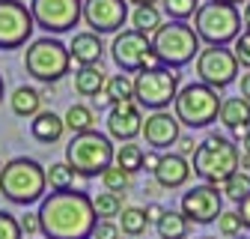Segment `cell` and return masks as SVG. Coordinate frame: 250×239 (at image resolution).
I'll use <instances>...</instances> for the list:
<instances>
[{
  "mask_svg": "<svg viewBox=\"0 0 250 239\" xmlns=\"http://www.w3.org/2000/svg\"><path fill=\"white\" fill-rule=\"evenodd\" d=\"M241 149L250 156V129H247V132H244V138H241Z\"/></svg>",
  "mask_w": 250,
  "mask_h": 239,
  "instance_id": "cell-46",
  "label": "cell"
},
{
  "mask_svg": "<svg viewBox=\"0 0 250 239\" xmlns=\"http://www.w3.org/2000/svg\"><path fill=\"white\" fill-rule=\"evenodd\" d=\"M197 239H217V236H197Z\"/></svg>",
  "mask_w": 250,
  "mask_h": 239,
  "instance_id": "cell-52",
  "label": "cell"
},
{
  "mask_svg": "<svg viewBox=\"0 0 250 239\" xmlns=\"http://www.w3.org/2000/svg\"><path fill=\"white\" fill-rule=\"evenodd\" d=\"M134 99V78L128 72H119V75H110L107 78V87L102 99H96L99 105H119V102H131Z\"/></svg>",
  "mask_w": 250,
  "mask_h": 239,
  "instance_id": "cell-24",
  "label": "cell"
},
{
  "mask_svg": "<svg viewBox=\"0 0 250 239\" xmlns=\"http://www.w3.org/2000/svg\"><path fill=\"white\" fill-rule=\"evenodd\" d=\"M221 105L224 99L217 96V90L197 81V84H185L179 90V96L173 102V114L188 129H206L214 120H221Z\"/></svg>",
  "mask_w": 250,
  "mask_h": 239,
  "instance_id": "cell-8",
  "label": "cell"
},
{
  "mask_svg": "<svg viewBox=\"0 0 250 239\" xmlns=\"http://www.w3.org/2000/svg\"><path fill=\"white\" fill-rule=\"evenodd\" d=\"M179 75L176 69L158 66V69H143L134 78V99L146 111H167L179 96Z\"/></svg>",
  "mask_w": 250,
  "mask_h": 239,
  "instance_id": "cell-9",
  "label": "cell"
},
{
  "mask_svg": "<svg viewBox=\"0 0 250 239\" xmlns=\"http://www.w3.org/2000/svg\"><path fill=\"white\" fill-rule=\"evenodd\" d=\"M197 146H200V143H194V138H185V135H182V138H179V149H176V153H182V156H191V159H194Z\"/></svg>",
  "mask_w": 250,
  "mask_h": 239,
  "instance_id": "cell-42",
  "label": "cell"
},
{
  "mask_svg": "<svg viewBox=\"0 0 250 239\" xmlns=\"http://www.w3.org/2000/svg\"><path fill=\"white\" fill-rule=\"evenodd\" d=\"M143 138L149 149H158V153H167L170 146L179 143L182 138V123L179 117L170 111H152L143 123Z\"/></svg>",
  "mask_w": 250,
  "mask_h": 239,
  "instance_id": "cell-17",
  "label": "cell"
},
{
  "mask_svg": "<svg viewBox=\"0 0 250 239\" xmlns=\"http://www.w3.org/2000/svg\"><path fill=\"white\" fill-rule=\"evenodd\" d=\"M36 18L21 0H0V51H15L30 45Z\"/></svg>",
  "mask_w": 250,
  "mask_h": 239,
  "instance_id": "cell-13",
  "label": "cell"
},
{
  "mask_svg": "<svg viewBox=\"0 0 250 239\" xmlns=\"http://www.w3.org/2000/svg\"><path fill=\"white\" fill-rule=\"evenodd\" d=\"M18 221H21V230H24V236H36V233H42L39 213H24V215H18Z\"/></svg>",
  "mask_w": 250,
  "mask_h": 239,
  "instance_id": "cell-39",
  "label": "cell"
},
{
  "mask_svg": "<svg viewBox=\"0 0 250 239\" xmlns=\"http://www.w3.org/2000/svg\"><path fill=\"white\" fill-rule=\"evenodd\" d=\"M164 213H167V209L161 203H146V218H149V224H158L164 218Z\"/></svg>",
  "mask_w": 250,
  "mask_h": 239,
  "instance_id": "cell-40",
  "label": "cell"
},
{
  "mask_svg": "<svg viewBox=\"0 0 250 239\" xmlns=\"http://www.w3.org/2000/svg\"><path fill=\"white\" fill-rule=\"evenodd\" d=\"M238 239H250V236H238Z\"/></svg>",
  "mask_w": 250,
  "mask_h": 239,
  "instance_id": "cell-54",
  "label": "cell"
},
{
  "mask_svg": "<svg viewBox=\"0 0 250 239\" xmlns=\"http://www.w3.org/2000/svg\"><path fill=\"white\" fill-rule=\"evenodd\" d=\"M224 3H232V6H241V3H244V6H247L250 0H224Z\"/></svg>",
  "mask_w": 250,
  "mask_h": 239,
  "instance_id": "cell-50",
  "label": "cell"
},
{
  "mask_svg": "<svg viewBox=\"0 0 250 239\" xmlns=\"http://www.w3.org/2000/svg\"><path fill=\"white\" fill-rule=\"evenodd\" d=\"M128 18V0H83V24L99 36H116Z\"/></svg>",
  "mask_w": 250,
  "mask_h": 239,
  "instance_id": "cell-15",
  "label": "cell"
},
{
  "mask_svg": "<svg viewBox=\"0 0 250 239\" xmlns=\"http://www.w3.org/2000/svg\"><path fill=\"white\" fill-rule=\"evenodd\" d=\"M69 51H72V63L75 66H102V57H104L102 36L92 33V30L75 33L72 42H69Z\"/></svg>",
  "mask_w": 250,
  "mask_h": 239,
  "instance_id": "cell-19",
  "label": "cell"
},
{
  "mask_svg": "<svg viewBox=\"0 0 250 239\" xmlns=\"http://www.w3.org/2000/svg\"><path fill=\"white\" fill-rule=\"evenodd\" d=\"M30 135H33V141L51 146V143H57L62 135H66V120H62L60 114H54V111H42L39 117L30 120Z\"/></svg>",
  "mask_w": 250,
  "mask_h": 239,
  "instance_id": "cell-21",
  "label": "cell"
},
{
  "mask_svg": "<svg viewBox=\"0 0 250 239\" xmlns=\"http://www.w3.org/2000/svg\"><path fill=\"white\" fill-rule=\"evenodd\" d=\"M143 108L137 105V99L131 102H119V105H110L107 111V120H104V126H107V135L119 143H131L137 135H143Z\"/></svg>",
  "mask_w": 250,
  "mask_h": 239,
  "instance_id": "cell-16",
  "label": "cell"
},
{
  "mask_svg": "<svg viewBox=\"0 0 250 239\" xmlns=\"http://www.w3.org/2000/svg\"><path fill=\"white\" fill-rule=\"evenodd\" d=\"M179 209L191 224H214L224 213V191L221 186L200 183L179 197Z\"/></svg>",
  "mask_w": 250,
  "mask_h": 239,
  "instance_id": "cell-14",
  "label": "cell"
},
{
  "mask_svg": "<svg viewBox=\"0 0 250 239\" xmlns=\"http://www.w3.org/2000/svg\"><path fill=\"white\" fill-rule=\"evenodd\" d=\"M0 194L15 206L42 203L48 194V167L30 156H15L3 165L0 173Z\"/></svg>",
  "mask_w": 250,
  "mask_h": 239,
  "instance_id": "cell-2",
  "label": "cell"
},
{
  "mask_svg": "<svg viewBox=\"0 0 250 239\" xmlns=\"http://www.w3.org/2000/svg\"><path fill=\"white\" fill-rule=\"evenodd\" d=\"M152 176H155V183H158L161 189L176 191V189H185L188 183H191L194 165L188 162V156H182V153H161V165H158V170H155Z\"/></svg>",
  "mask_w": 250,
  "mask_h": 239,
  "instance_id": "cell-18",
  "label": "cell"
},
{
  "mask_svg": "<svg viewBox=\"0 0 250 239\" xmlns=\"http://www.w3.org/2000/svg\"><path fill=\"white\" fill-rule=\"evenodd\" d=\"M3 165H6V162H0V173H3Z\"/></svg>",
  "mask_w": 250,
  "mask_h": 239,
  "instance_id": "cell-53",
  "label": "cell"
},
{
  "mask_svg": "<svg viewBox=\"0 0 250 239\" xmlns=\"http://www.w3.org/2000/svg\"><path fill=\"white\" fill-rule=\"evenodd\" d=\"M39 221L45 239H92L99 224L92 194L69 189V191H51L39 203Z\"/></svg>",
  "mask_w": 250,
  "mask_h": 239,
  "instance_id": "cell-1",
  "label": "cell"
},
{
  "mask_svg": "<svg viewBox=\"0 0 250 239\" xmlns=\"http://www.w3.org/2000/svg\"><path fill=\"white\" fill-rule=\"evenodd\" d=\"M238 57L227 45H206L197 57V78L211 90H227L238 78Z\"/></svg>",
  "mask_w": 250,
  "mask_h": 239,
  "instance_id": "cell-12",
  "label": "cell"
},
{
  "mask_svg": "<svg viewBox=\"0 0 250 239\" xmlns=\"http://www.w3.org/2000/svg\"><path fill=\"white\" fill-rule=\"evenodd\" d=\"M143 162H146V149L140 146V143H119L116 146V156H113V165L116 167H122L125 173H137V170H143Z\"/></svg>",
  "mask_w": 250,
  "mask_h": 239,
  "instance_id": "cell-26",
  "label": "cell"
},
{
  "mask_svg": "<svg viewBox=\"0 0 250 239\" xmlns=\"http://www.w3.org/2000/svg\"><path fill=\"white\" fill-rule=\"evenodd\" d=\"M128 21H131V30H137V33H143V36H149V39L158 33V27L164 24L158 6H134V12H131Z\"/></svg>",
  "mask_w": 250,
  "mask_h": 239,
  "instance_id": "cell-27",
  "label": "cell"
},
{
  "mask_svg": "<svg viewBox=\"0 0 250 239\" xmlns=\"http://www.w3.org/2000/svg\"><path fill=\"white\" fill-rule=\"evenodd\" d=\"M200 0H161V9L170 21H188V18H197L200 12Z\"/></svg>",
  "mask_w": 250,
  "mask_h": 239,
  "instance_id": "cell-32",
  "label": "cell"
},
{
  "mask_svg": "<svg viewBox=\"0 0 250 239\" xmlns=\"http://www.w3.org/2000/svg\"><path fill=\"white\" fill-rule=\"evenodd\" d=\"M155 230H158V239H188V233H191V221L185 218L182 209H167L164 218L155 224Z\"/></svg>",
  "mask_w": 250,
  "mask_h": 239,
  "instance_id": "cell-25",
  "label": "cell"
},
{
  "mask_svg": "<svg viewBox=\"0 0 250 239\" xmlns=\"http://www.w3.org/2000/svg\"><path fill=\"white\" fill-rule=\"evenodd\" d=\"M99 179H102L104 191H113V194H122V197H125V191L131 189V173H125V170L116 167V165H110Z\"/></svg>",
  "mask_w": 250,
  "mask_h": 239,
  "instance_id": "cell-34",
  "label": "cell"
},
{
  "mask_svg": "<svg viewBox=\"0 0 250 239\" xmlns=\"http://www.w3.org/2000/svg\"><path fill=\"white\" fill-rule=\"evenodd\" d=\"M75 170H72V165L69 162H51V167H48V189L51 191H69V189H75Z\"/></svg>",
  "mask_w": 250,
  "mask_h": 239,
  "instance_id": "cell-30",
  "label": "cell"
},
{
  "mask_svg": "<svg viewBox=\"0 0 250 239\" xmlns=\"http://www.w3.org/2000/svg\"><path fill=\"white\" fill-rule=\"evenodd\" d=\"M235 213H238V218H241V224L250 230V197H244L241 203H238V209H235Z\"/></svg>",
  "mask_w": 250,
  "mask_h": 239,
  "instance_id": "cell-43",
  "label": "cell"
},
{
  "mask_svg": "<svg viewBox=\"0 0 250 239\" xmlns=\"http://www.w3.org/2000/svg\"><path fill=\"white\" fill-rule=\"evenodd\" d=\"M113 156H116L113 138L99 132V129L83 132V135H72V141L66 143V162L83 179L102 176L113 165Z\"/></svg>",
  "mask_w": 250,
  "mask_h": 239,
  "instance_id": "cell-5",
  "label": "cell"
},
{
  "mask_svg": "<svg viewBox=\"0 0 250 239\" xmlns=\"http://www.w3.org/2000/svg\"><path fill=\"white\" fill-rule=\"evenodd\" d=\"M3 90H6V84H3V72H0V102H3Z\"/></svg>",
  "mask_w": 250,
  "mask_h": 239,
  "instance_id": "cell-51",
  "label": "cell"
},
{
  "mask_svg": "<svg viewBox=\"0 0 250 239\" xmlns=\"http://www.w3.org/2000/svg\"><path fill=\"white\" fill-rule=\"evenodd\" d=\"M110 57L119 72H128V75H137L143 69H158L161 60L155 57L152 51V39L137 33V30H122V33L113 36L110 42Z\"/></svg>",
  "mask_w": 250,
  "mask_h": 239,
  "instance_id": "cell-10",
  "label": "cell"
},
{
  "mask_svg": "<svg viewBox=\"0 0 250 239\" xmlns=\"http://www.w3.org/2000/svg\"><path fill=\"white\" fill-rule=\"evenodd\" d=\"M125 239H131V236H125Z\"/></svg>",
  "mask_w": 250,
  "mask_h": 239,
  "instance_id": "cell-55",
  "label": "cell"
},
{
  "mask_svg": "<svg viewBox=\"0 0 250 239\" xmlns=\"http://www.w3.org/2000/svg\"><path fill=\"white\" fill-rule=\"evenodd\" d=\"M128 3H134V6H155L158 0H128Z\"/></svg>",
  "mask_w": 250,
  "mask_h": 239,
  "instance_id": "cell-48",
  "label": "cell"
},
{
  "mask_svg": "<svg viewBox=\"0 0 250 239\" xmlns=\"http://www.w3.org/2000/svg\"><path fill=\"white\" fill-rule=\"evenodd\" d=\"M62 120H66V129L72 135H83V132L96 129V114H92L89 105H81V102L69 105V111H66V117H62Z\"/></svg>",
  "mask_w": 250,
  "mask_h": 239,
  "instance_id": "cell-28",
  "label": "cell"
},
{
  "mask_svg": "<svg viewBox=\"0 0 250 239\" xmlns=\"http://www.w3.org/2000/svg\"><path fill=\"white\" fill-rule=\"evenodd\" d=\"M241 15H244V30H250V3L241 9Z\"/></svg>",
  "mask_w": 250,
  "mask_h": 239,
  "instance_id": "cell-47",
  "label": "cell"
},
{
  "mask_svg": "<svg viewBox=\"0 0 250 239\" xmlns=\"http://www.w3.org/2000/svg\"><path fill=\"white\" fill-rule=\"evenodd\" d=\"M92 206H96V215L99 218H119L122 213V194L113 191H102V194H92Z\"/></svg>",
  "mask_w": 250,
  "mask_h": 239,
  "instance_id": "cell-33",
  "label": "cell"
},
{
  "mask_svg": "<svg viewBox=\"0 0 250 239\" xmlns=\"http://www.w3.org/2000/svg\"><path fill=\"white\" fill-rule=\"evenodd\" d=\"M146 227H149L146 209H140V206H125L122 213H119V230H122L125 236L137 239V236H143V233H146Z\"/></svg>",
  "mask_w": 250,
  "mask_h": 239,
  "instance_id": "cell-29",
  "label": "cell"
},
{
  "mask_svg": "<svg viewBox=\"0 0 250 239\" xmlns=\"http://www.w3.org/2000/svg\"><path fill=\"white\" fill-rule=\"evenodd\" d=\"M0 239H24L21 221L12 213H6V209H0Z\"/></svg>",
  "mask_w": 250,
  "mask_h": 239,
  "instance_id": "cell-36",
  "label": "cell"
},
{
  "mask_svg": "<svg viewBox=\"0 0 250 239\" xmlns=\"http://www.w3.org/2000/svg\"><path fill=\"white\" fill-rule=\"evenodd\" d=\"M238 170H244V173L250 170V156L244 153V149H241V159H238Z\"/></svg>",
  "mask_w": 250,
  "mask_h": 239,
  "instance_id": "cell-45",
  "label": "cell"
},
{
  "mask_svg": "<svg viewBox=\"0 0 250 239\" xmlns=\"http://www.w3.org/2000/svg\"><path fill=\"white\" fill-rule=\"evenodd\" d=\"M92 239H122L119 221H113V218H99V224H96V233H92Z\"/></svg>",
  "mask_w": 250,
  "mask_h": 239,
  "instance_id": "cell-37",
  "label": "cell"
},
{
  "mask_svg": "<svg viewBox=\"0 0 250 239\" xmlns=\"http://www.w3.org/2000/svg\"><path fill=\"white\" fill-rule=\"evenodd\" d=\"M9 108H12V114L21 117V120H33V117H39V114L45 111V108H42V93H39L36 87H30V84H21V87L12 90Z\"/></svg>",
  "mask_w": 250,
  "mask_h": 239,
  "instance_id": "cell-23",
  "label": "cell"
},
{
  "mask_svg": "<svg viewBox=\"0 0 250 239\" xmlns=\"http://www.w3.org/2000/svg\"><path fill=\"white\" fill-rule=\"evenodd\" d=\"M24 69L42 84H57L72 69V51L57 36H39L24 51Z\"/></svg>",
  "mask_w": 250,
  "mask_h": 239,
  "instance_id": "cell-7",
  "label": "cell"
},
{
  "mask_svg": "<svg viewBox=\"0 0 250 239\" xmlns=\"http://www.w3.org/2000/svg\"><path fill=\"white\" fill-rule=\"evenodd\" d=\"M107 78L110 75H104L102 66H78L75 69V93L83 99H102Z\"/></svg>",
  "mask_w": 250,
  "mask_h": 239,
  "instance_id": "cell-22",
  "label": "cell"
},
{
  "mask_svg": "<svg viewBox=\"0 0 250 239\" xmlns=\"http://www.w3.org/2000/svg\"><path fill=\"white\" fill-rule=\"evenodd\" d=\"M232 54L238 57V63L244 69H250V30H244V33L232 42Z\"/></svg>",
  "mask_w": 250,
  "mask_h": 239,
  "instance_id": "cell-38",
  "label": "cell"
},
{
  "mask_svg": "<svg viewBox=\"0 0 250 239\" xmlns=\"http://www.w3.org/2000/svg\"><path fill=\"white\" fill-rule=\"evenodd\" d=\"M155 191H161V186H158V183H149V186H146V194H155Z\"/></svg>",
  "mask_w": 250,
  "mask_h": 239,
  "instance_id": "cell-49",
  "label": "cell"
},
{
  "mask_svg": "<svg viewBox=\"0 0 250 239\" xmlns=\"http://www.w3.org/2000/svg\"><path fill=\"white\" fill-rule=\"evenodd\" d=\"M200 33L194 24L188 21H164L158 27V33L152 36V51L161 60V66L167 69H182L188 63H197V57L203 51Z\"/></svg>",
  "mask_w": 250,
  "mask_h": 239,
  "instance_id": "cell-3",
  "label": "cell"
},
{
  "mask_svg": "<svg viewBox=\"0 0 250 239\" xmlns=\"http://www.w3.org/2000/svg\"><path fill=\"white\" fill-rule=\"evenodd\" d=\"M238 96L250 102V69H247V72L241 75V93H238Z\"/></svg>",
  "mask_w": 250,
  "mask_h": 239,
  "instance_id": "cell-44",
  "label": "cell"
},
{
  "mask_svg": "<svg viewBox=\"0 0 250 239\" xmlns=\"http://www.w3.org/2000/svg\"><path fill=\"white\" fill-rule=\"evenodd\" d=\"M238 159H241V146L227 138V135H217L211 132L191 159L194 165V173L208 186H221L224 179H229L235 170H238Z\"/></svg>",
  "mask_w": 250,
  "mask_h": 239,
  "instance_id": "cell-4",
  "label": "cell"
},
{
  "mask_svg": "<svg viewBox=\"0 0 250 239\" xmlns=\"http://www.w3.org/2000/svg\"><path fill=\"white\" fill-rule=\"evenodd\" d=\"M30 12L39 30H45L48 36H60L83 21V0H30Z\"/></svg>",
  "mask_w": 250,
  "mask_h": 239,
  "instance_id": "cell-11",
  "label": "cell"
},
{
  "mask_svg": "<svg viewBox=\"0 0 250 239\" xmlns=\"http://www.w3.org/2000/svg\"><path fill=\"white\" fill-rule=\"evenodd\" d=\"M158 165H161V153H158V149H146V162H143V170L155 173V170H158Z\"/></svg>",
  "mask_w": 250,
  "mask_h": 239,
  "instance_id": "cell-41",
  "label": "cell"
},
{
  "mask_svg": "<svg viewBox=\"0 0 250 239\" xmlns=\"http://www.w3.org/2000/svg\"><path fill=\"white\" fill-rule=\"evenodd\" d=\"M244 15L238 6L224 3V0H208V3L200 6L197 18H194V30L200 33V39L206 45H232L244 30Z\"/></svg>",
  "mask_w": 250,
  "mask_h": 239,
  "instance_id": "cell-6",
  "label": "cell"
},
{
  "mask_svg": "<svg viewBox=\"0 0 250 239\" xmlns=\"http://www.w3.org/2000/svg\"><path fill=\"white\" fill-rule=\"evenodd\" d=\"M221 191H224V197H229L232 203H241L244 197H250V173L235 170L229 179H224V183H221Z\"/></svg>",
  "mask_w": 250,
  "mask_h": 239,
  "instance_id": "cell-31",
  "label": "cell"
},
{
  "mask_svg": "<svg viewBox=\"0 0 250 239\" xmlns=\"http://www.w3.org/2000/svg\"><path fill=\"white\" fill-rule=\"evenodd\" d=\"M221 123L229 129L232 141L241 143L244 132L250 129V102L241 99V96H229V99H224V105H221Z\"/></svg>",
  "mask_w": 250,
  "mask_h": 239,
  "instance_id": "cell-20",
  "label": "cell"
},
{
  "mask_svg": "<svg viewBox=\"0 0 250 239\" xmlns=\"http://www.w3.org/2000/svg\"><path fill=\"white\" fill-rule=\"evenodd\" d=\"M214 224H217V233H221L224 239H238V236H241V227H244L235 209H224L221 218H217Z\"/></svg>",
  "mask_w": 250,
  "mask_h": 239,
  "instance_id": "cell-35",
  "label": "cell"
}]
</instances>
